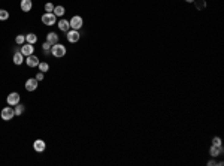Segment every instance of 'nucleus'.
<instances>
[{
  "mask_svg": "<svg viewBox=\"0 0 224 166\" xmlns=\"http://www.w3.org/2000/svg\"><path fill=\"white\" fill-rule=\"evenodd\" d=\"M54 15L56 17H61V15H64L66 14V11H64V8L63 6H54Z\"/></svg>",
  "mask_w": 224,
  "mask_h": 166,
  "instance_id": "nucleus-17",
  "label": "nucleus"
},
{
  "mask_svg": "<svg viewBox=\"0 0 224 166\" xmlns=\"http://www.w3.org/2000/svg\"><path fill=\"white\" fill-rule=\"evenodd\" d=\"M25 63H27V66H29V67H36L39 63H41V61L37 60V57H36V55L32 54V55H29V57H27Z\"/></svg>",
  "mask_w": 224,
  "mask_h": 166,
  "instance_id": "nucleus-11",
  "label": "nucleus"
},
{
  "mask_svg": "<svg viewBox=\"0 0 224 166\" xmlns=\"http://www.w3.org/2000/svg\"><path fill=\"white\" fill-rule=\"evenodd\" d=\"M209 154L212 156L214 159H217V157H220V156L224 154V148L220 145V147H217V145H212L211 148H209Z\"/></svg>",
  "mask_w": 224,
  "mask_h": 166,
  "instance_id": "nucleus-7",
  "label": "nucleus"
},
{
  "mask_svg": "<svg viewBox=\"0 0 224 166\" xmlns=\"http://www.w3.org/2000/svg\"><path fill=\"white\" fill-rule=\"evenodd\" d=\"M214 165H218V162H217L215 159H212V160H209V162H208V166H214Z\"/></svg>",
  "mask_w": 224,
  "mask_h": 166,
  "instance_id": "nucleus-26",
  "label": "nucleus"
},
{
  "mask_svg": "<svg viewBox=\"0 0 224 166\" xmlns=\"http://www.w3.org/2000/svg\"><path fill=\"white\" fill-rule=\"evenodd\" d=\"M37 67H39V70H41L42 73H45V72H48V70H49V65H48V63H45V61L39 63V65H37Z\"/></svg>",
  "mask_w": 224,
  "mask_h": 166,
  "instance_id": "nucleus-19",
  "label": "nucleus"
},
{
  "mask_svg": "<svg viewBox=\"0 0 224 166\" xmlns=\"http://www.w3.org/2000/svg\"><path fill=\"white\" fill-rule=\"evenodd\" d=\"M66 38L67 41L70 42V44H75V42H78L79 38H81V34H79L78 30H73V29H70L69 32L66 33Z\"/></svg>",
  "mask_w": 224,
  "mask_h": 166,
  "instance_id": "nucleus-5",
  "label": "nucleus"
},
{
  "mask_svg": "<svg viewBox=\"0 0 224 166\" xmlns=\"http://www.w3.org/2000/svg\"><path fill=\"white\" fill-rule=\"evenodd\" d=\"M15 44H17V45L25 44V36H24V34H18V36L15 38Z\"/></svg>",
  "mask_w": 224,
  "mask_h": 166,
  "instance_id": "nucleus-22",
  "label": "nucleus"
},
{
  "mask_svg": "<svg viewBox=\"0 0 224 166\" xmlns=\"http://www.w3.org/2000/svg\"><path fill=\"white\" fill-rule=\"evenodd\" d=\"M14 111H15V115H22V112H24V105L17 103L15 108H14Z\"/></svg>",
  "mask_w": 224,
  "mask_h": 166,
  "instance_id": "nucleus-20",
  "label": "nucleus"
},
{
  "mask_svg": "<svg viewBox=\"0 0 224 166\" xmlns=\"http://www.w3.org/2000/svg\"><path fill=\"white\" fill-rule=\"evenodd\" d=\"M185 2H187V3H193L194 0H185Z\"/></svg>",
  "mask_w": 224,
  "mask_h": 166,
  "instance_id": "nucleus-28",
  "label": "nucleus"
},
{
  "mask_svg": "<svg viewBox=\"0 0 224 166\" xmlns=\"http://www.w3.org/2000/svg\"><path fill=\"white\" fill-rule=\"evenodd\" d=\"M45 11H46V12H52V11H54V5H52V3H46V5H45Z\"/></svg>",
  "mask_w": 224,
  "mask_h": 166,
  "instance_id": "nucleus-25",
  "label": "nucleus"
},
{
  "mask_svg": "<svg viewBox=\"0 0 224 166\" xmlns=\"http://www.w3.org/2000/svg\"><path fill=\"white\" fill-rule=\"evenodd\" d=\"M57 21V17L54 15V12H45L42 15V22L45 26H54Z\"/></svg>",
  "mask_w": 224,
  "mask_h": 166,
  "instance_id": "nucleus-3",
  "label": "nucleus"
},
{
  "mask_svg": "<svg viewBox=\"0 0 224 166\" xmlns=\"http://www.w3.org/2000/svg\"><path fill=\"white\" fill-rule=\"evenodd\" d=\"M12 60H14L15 65H21L22 61H24V55L21 54V51H15V53H14V57H12Z\"/></svg>",
  "mask_w": 224,
  "mask_h": 166,
  "instance_id": "nucleus-14",
  "label": "nucleus"
},
{
  "mask_svg": "<svg viewBox=\"0 0 224 166\" xmlns=\"http://www.w3.org/2000/svg\"><path fill=\"white\" fill-rule=\"evenodd\" d=\"M70 29H73V30H79L82 26H84V20H82V17H79V15H75V17H72L70 18Z\"/></svg>",
  "mask_w": 224,
  "mask_h": 166,
  "instance_id": "nucleus-4",
  "label": "nucleus"
},
{
  "mask_svg": "<svg viewBox=\"0 0 224 166\" xmlns=\"http://www.w3.org/2000/svg\"><path fill=\"white\" fill-rule=\"evenodd\" d=\"M33 148H34V151H37V153H44L45 148H46V145H45V142L42 139H36L34 144H33Z\"/></svg>",
  "mask_w": 224,
  "mask_h": 166,
  "instance_id": "nucleus-10",
  "label": "nucleus"
},
{
  "mask_svg": "<svg viewBox=\"0 0 224 166\" xmlns=\"http://www.w3.org/2000/svg\"><path fill=\"white\" fill-rule=\"evenodd\" d=\"M212 145H217V147H220V145H221V139H220L218 136H214V138H212Z\"/></svg>",
  "mask_w": 224,
  "mask_h": 166,
  "instance_id": "nucleus-24",
  "label": "nucleus"
},
{
  "mask_svg": "<svg viewBox=\"0 0 224 166\" xmlns=\"http://www.w3.org/2000/svg\"><path fill=\"white\" fill-rule=\"evenodd\" d=\"M193 3L196 5V8H197L199 11H202V9H205V8H206V2H205V0H194Z\"/></svg>",
  "mask_w": 224,
  "mask_h": 166,
  "instance_id": "nucleus-18",
  "label": "nucleus"
},
{
  "mask_svg": "<svg viewBox=\"0 0 224 166\" xmlns=\"http://www.w3.org/2000/svg\"><path fill=\"white\" fill-rule=\"evenodd\" d=\"M6 102H8V105H9V106H15L17 103H20V94L14 91V93H11V94L8 96Z\"/></svg>",
  "mask_w": 224,
  "mask_h": 166,
  "instance_id": "nucleus-8",
  "label": "nucleus"
},
{
  "mask_svg": "<svg viewBox=\"0 0 224 166\" xmlns=\"http://www.w3.org/2000/svg\"><path fill=\"white\" fill-rule=\"evenodd\" d=\"M9 18V12L5 9H0V21H6Z\"/></svg>",
  "mask_w": 224,
  "mask_h": 166,
  "instance_id": "nucleus-21",
  "label": "nucleus"
},
{
  "mask_svg": "<svg viewBox=\"0 0 224 166\" xmlns=\"http://www.w3.org/2000/svg\"><path fill=\"white\" fill-rule=\"evenodd\" d=\"M51 46H52V45L48 44V42H45V44L42 45V48H44V54H45V55H48L49 53H51Z\"/></svg>",
  "mask_w": 224,
  "mask_h": 166,
  "instance_id": "nucleus-23",
  "label": "nucleus"
},
{
  "mask_svg": "<svg viewBox=\"0 0 224 166\" xmlns=\"http://www.w3.org/2000/svg\"><path fill=\"white\" fill-rule=\"evenodd\" d=\"M25 42H27V44L34 45L36 42H37V36H36L34 33H29L27 36H25Z\"/></svg>",
  "mask_w": 224,
  "mask_h": 166,
  "instance_id": "nucleus-16",
  "label": "nucleus"
},
{
  "mask_svg": "<svg viewBox=\"0 0 224 166\" xmlns=\"http://www.w3.org/2000/svg\"><path fill=\"white\" fill-rule=\"evenodd\" d=\"M20 51H21V54L24 55V57H29V55H32L34 53V48L32 44H22V46L20 48Z\"/></svg>",
  "mask_w": 224,
  "mask_h": 166,
  "instance_id": "nucleus-6",
  "label": "nucleus"
},
{
  "mask_svg": "<svg viewBox=\"0 0 224 166\" xmlns=\"http://www.w3.org/2000/svg\"><path fill=\"white\" fill-rule=\"evenodd\" d=\"M36 79H37V81H42V79H44V73H42V72H39V73L36 75Z\"/></svg>",
  "mask_w": 224,
  "mask_h": 166,
  "instance_id": "nucleus-27",
  "label": "nucleus"
},
{
  "mask_svg": "<svg viewBox=\"0 0 224 166\" xmlns=\"http://www.w3.org/2000/svg\"><path fill=\"white\" fill-rule=\"evenodd\" d=\"M37 79L36 78H30V79H27L25 81V90L27 91H34V90L37 89Z\"/></svg>",
  "mask_w": 224,
  "mask_h": 166,
  "instance_id": "nucleus-9",
  "label": "nucleus"
},
{
  "mask_svg": "<svg viewBox=\"0 0 224 166\" xmlns=\"http://www.w3.org/2000/svg\"><path fill=\"white\" fill-rule=\"evenodd\" d=\"M46 42H48V44H51V45L58 44V36H57V33L51 32V33L46 34Z\"/></svg>",
  "mask_w": 224,
  "mask_h": 166,
  "instance_id": "nucleus-13",
  "label": "nucleus"
},
{
  "mask_svg": "<svg viewBox=\"0 0 224 166\" xmlns=\"http://www.w3.org/2000/svg\"><path fill=\"white\" fill-rule=\"evenodd\" d=\"M0 115H2V120L9 121V120H12V118L15 117V111H14L12 106H6V108H3V109H2Z\"/></svg>",
  "mask_w": 224,
  "mask_h": 166,
  "instance_id": "nucleus-2",
  "label": "nucleus"
},
{
  "mask_svg": "<svg viewBox=\"0 0 224 166\" xmlns=\"http://www.w3.org/2000/svg\"><path fill=\"white\" fill-rule=\"evenodd\" d=\"M57 26H58L60 32H64V33H67V32L70 30V24H69V21H67V20H60Z\"/></svg>",
  "mask_w": 224,
  "mask_h": 166,
  "instance_id": "nucleus-12",
  "label": "nucleus"
},
{
  "mask_svg": "<svg viewBox=\"0 0 224 166\" xmlns=\"http://www.w3.org/2000/svg\"><path fill=\"white\" fill-rule=\"evenodd\" d=\"M51 54L54 55V57H57V58H60V57H64V54H66V46L61 44H56L51 46Z\"/></svg>",
  "mask_w": 224,
  "mask_h": 166,
  "instance_id": "nucleus-1",
  "label": "nucleus"
},
{
  "mask_svg": "<svg viewBox=\"0 0 224 166\" xmlns=\"http://www.w3.org/2000/svg\"><path fill=\"white\" fill-rule=\"evenodd\" d=\"M32 0H21V11L22 12H29L32 11Z\"/></svg>",
  "mask_w": 224,
  "mask_h": 166,
  "instance_id": "nucleus-15",
  "label": "nucleus"
}]
</instances>
